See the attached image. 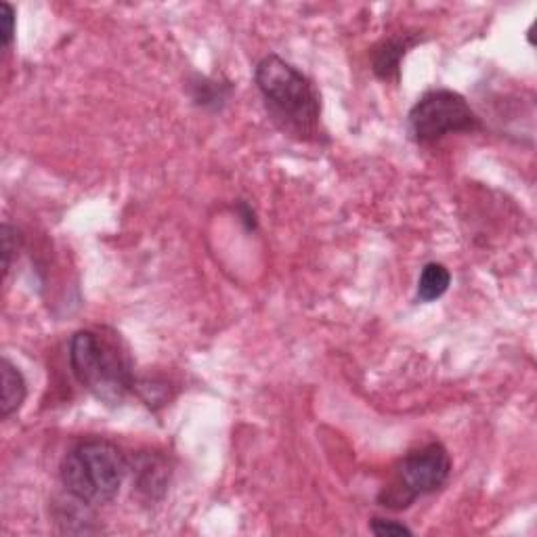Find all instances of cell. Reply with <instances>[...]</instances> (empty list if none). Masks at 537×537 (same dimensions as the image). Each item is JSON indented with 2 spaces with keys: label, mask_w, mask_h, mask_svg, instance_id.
Segmentation results:
<instances>
[{
  "label": "cell",
  "mask_w": 537,
  "mask_h": 537,
  "mask_svg": "<svg viewBox=\"0 0 537 537\" xmlns=\"http://www.w3.org/2000/svg\"><path fill=\"white\" fill-rule=\"evenodd\" d=\"M19 246H21V235L15 227L11 225H3V273L5 277L9 275L11 271V265H13V256L19 252Z\"/></svg>",
  "instance_id": "obj_11"
},
{
  "label": "cell",
  "mask_w": 537,
  "mask_h": 537,
  "mask_svg": "<svg viewBox=\"0 0 537 537\" xmlns=\"http://www.w3.org/2000/svg\"><path fill=\"white\" fill-rule=\"evenodd\" d=\"M15 38V9L9 3H0V40L9 49Z\"/></svg>",
  "instance_id": "obj_12"
},
{
  "label": "cell",
  "mask_w": 537,
  "mask_h": 537,
  "mask_svg": "<svg viewBox=\"0 0 537 537\" xmlns=\"http://www.w3.org/2000/svg\"><path fill=\"white\" fill-rule=\"evenodd\" d=\"M370 529L374 535L378 537H391V535H414V531L403 525V523H397V521H389V519H374L370 523Z\"/></svg>",
  "instance_id": "obj_13"
},
{
  "label": "cell",
  "mask_w": 537,
  "mask_h": 537,
  "mask_svg": "<svg viewBox=\"0 0 537 537\" xmlns=\"http://www.w3.org/2000/svg\"><path fill=\"white\" fill-rule=\"evenodd\" d=\"M451 284V273L441 263H428L418 279V300L422 303H433L441 298Z\"/></svg>",
  "instance_id": "obj_9"
},
{
  "label": "cell",
  "mask_w": 537,
  "mask_h": 537,
  "mask_svg": "<svg viewBox=\"0 0 537 537\" xmlns=\"http://www.w3.org/2000/svg\"><path fill=\"white\" fill-rule=\"evenodd\" d=\"M227 95H229V87H223V84H217V82H210L206 78L200 80V84H193V91H191V97L193 101H196L198 105H204V107H221L225 101H227Z\"/></svg>",
  "instance_id": "obj_10"
},
{
  "label": "cell",
  "mask_w": 537,
  "mask_h": 537,
  "mask_svg": "<svg viewBox=\"0 0 537 537\" xmlns=\"http://www.w3.org/2000/svg\"><path fill=\"white\" fill-rule=\"evenodd\" d=\"M269 114L284 126V131L298 137L317 133L321 103L313 82L296 70L292 63L277 55H267L254 72Z\"/></svg>",
  "instance_id": "obj_2"
},
{
  "label": "cell",
  "mask_w": 537,
  "mask_h": 537,
  "mask_svg": "<svg viewBox=\"0 0 537 537\" xmlns=\"http://www.w3.org/2000/svg\"><path fill=\"white\" fill-rule=\"evenodd\" d=\"M416 42H418L416 38L407 36V34L382 40L372 53L374 74L380 80H397L399 70H401V59L407 55V51L416 45Z\"/></svg>",
  "instance_id": "obj_7"
},
{
  "label": "cell",
  "mask_w": 537,
  "mask_h": 537,
  "mask_svg": "<svg viewBox=\"0 0 537 537\" xmlns=\"http://www.w3.org/2000/svg\"><path fill=\"white\" fill-rule=\"evenodd\" d=\"M131 472L122 449L107 439H84L76 443L59 466L63 487L72 498L99 506L112 502Z\"/></svg>",
  "instance_id": "obj_3"
},
{
  "label": "cell",
  "mask_w": 537,
  "mask_h": 537,
  "mask_svg": "<svg viewBox=\"0 0 537 537\" xmlns=\"http://www.w3.org/2000/svg\"><path fill=\"white\" fill-rule=\"evenodd\" d=\"M451 475L449 451L441 443H428L407 454L397 468V479L386 487L378 502L380 506L403 510L410 508L418 498L439 491Z\"/></svg>",
  "instance_id": "obj_4"
},
{
  "label": "cell",
  "mask_w": 537,
  "mask_h": 537,
  "mask_svg": "<svg viewBox=\"0 0 537 537\" xmlns=\"http://www.w3.org/2000/svg\"><path fill=\"white\" fill-rule=\"evenodd\" d=\"M70 365L78 382L103 403H120L135 391L133 361L116 332L78 330L70 340Z\"/></svg>",
  "instance_id": "obj_1"
},
{
  "label": "cell",
  "mask_w": 537,
  "mask_h": 537,
  "mask_svg": "<svg viewBox=\"0 0 537 537\" xmlns=\"http://www.w3.org/2000/svg\"><path fill=\"white\" fill-rule=\"evenodd\" d=\"M410 131L420 145H428L447 135L483 131V122L460 93L435 89L424 93L412 107Z\"/></svg>",
  "instance_id": "obj_5"
},
{
  "label": "cell",
  "mask_w": 537,
  "mask_h": 537,
  "mask_svg": "<svg viewBox=\"0 0 537 537\" xmlns=\"http://www.w3.org/2000/svg\"><path fill=\"white\" fill-rule=\"evenodd\" d=\"M238 212H240L242 223L246 225V229H248V231H254V229H256V214H254V210L250 208V204L240 202V204H238Z\"/></svg>",
  "instance_id": "obj_14"
},
{
  "label": "cell",
  "mask_w": 537,
  "mask_h": 537,
  "mask_svg": "<svg viewBox=\"0 0 537 537\" xmlns=\"http://www.w3.org/2000/svg\"><path fill=\"white\" fill-rule=\"evenodd\" d=\"M0 384H3L0 414H3V420H9L13 414L21 410V405H24L28 386L24 374H21L17 365H13L7 357H3V361H0Z\"/></svg>",
  "instance_id": "obj_8"
},
{
  "label": "cell",
  "mask_w": 537,
  "mask_h": 537,
  "mask_svg": "<svg viewBox=\"0 0 537 537\" xmlns=\"http://www.w3.org/2000/svg\"><path fill=\"white\" fill-rule=\"evenodd\" d=\"M135 491L145 502H158L168 487L170 466L160 454H139L133 462Z\"/></svg>",
  "instance_id": "obj_6"
}]
</instances>
